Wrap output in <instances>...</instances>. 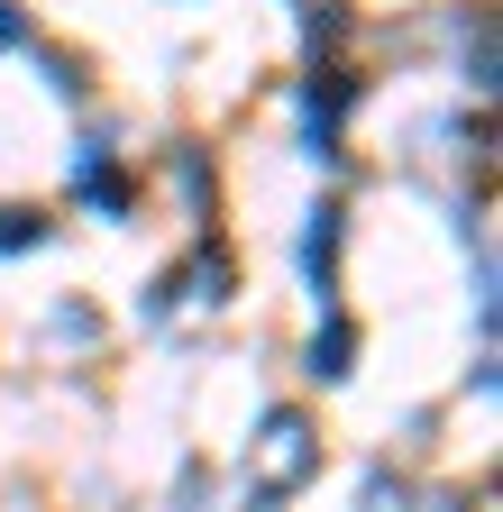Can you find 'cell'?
<instances>
[{"label":"cell","instance_id":"cell-1","mask_svg":"<svg viewBox=\"0 0 503 512\" xmlns=\"http://www.w3.org/2000/svg\"><path fill=\"white\" fill-rule=\"evenodd\" d=\"M311 476H321V430H311V412L275 403V412L257 421V439H247V485H257L266 503H284V494H302Z\"/></svg>","mask_w":503,"mask_h":512},{"label":"cell","instance_id":"cell-2","mask_svg":"<svg viewBox=\"0 0 503 512\" xmlns=\"http://www.w3.org/2000/svg\"><path fill=\"white\" fill-rule=\"evenodd\" d=\"M357 512H467L458 485H412V476H366Z\"/></svg>","mask_w":503,"mask_h":512},{"label":"cell","instance_id":"cell-3","mask_svg":"<svg viewBox=\"0 0 503 512\" xmlns=\"http://www.w3.org/2000/svg\"><path fill=\"white\" fill-rule=\"evenodd\" d=\"M348 357H357V330L348 320H321L311 330V375H348Z\"/></svg>","mask_w":503,"mask_h":512},{"label":"cell","instance_id":"cell-4","mask_svg":"<svg viewBox=\"0 0 503 512\" xmlns=\"http://www.w3.org/2000/svg\"><path fill=\"white\" fill-rule=\"evenodd\" d=\"M330 256H339V211L311 220V247H302V266H311V284H321V293H330Z\"/></svg>","mask_w":503,"mask_h":512},{"label":"cell","instance_id":"cell-5","mask_svg":"<svg viewBox=\"0 0 503 512\" xmlns=\"http://www.w3.org/2000/svg\"><path fill=\"white\" fill-rule=\"evenodd\" d=\"M46 238V211H0V247H37Z\"/></svg>","mask_w":503,"mask_h":512},{"label":"cell","instance_id":"cell-6","mask_svg":"<svg viewBox=\"0 0 503 512\" xmlns=\"http://www.w3.org/2000/svg\"><path fill=\"white\" fill-rule=\"evenodd\" d=\"M193 284H202V302H220V293H229V266H220V256H202V266H193Z\"/></svg>","mask_w":503,"mask_h":512},{"label":"cell","instance_id":"cell-7","mask_svg":"<svg viewBox=\"0 0 503 512\" xmlns=\"http://www.w3.org/2000/svg\"><path fill=\"white\" fill-rule=\"evenodd\" d=\"M10 37H19V10H0V46H10Z\"/></svg>","mask_w":503,"mask_h":512}]
</instances>
